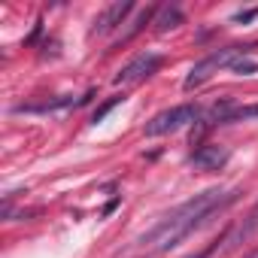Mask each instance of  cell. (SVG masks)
I'll return each mask as SVG.
<instances>
[{
  "instance_id": "11",
  "label": "cell",
  "mask_w": 258,
  "mask_h": 258,
  "mask_svg": "<svg viewBox=\"0 0 258 258\" xmlns=\"http://www.w3.org/2000/svg\"><path fill=\"white\" fill-rule=\"evenodd\" d=\"M231 70H234V73H240V76H249V73H255L258 67H255L252 61H246V58H240V61H237V64H234Z\"/></svg>"
},
{
  "instance_id": "12",
  "label": "cell",
  "mask_w": 258,
  "mask_h": 258,
  "mask_svg": "<svg viewBox=\"0 0 258 258\" xmlns=\"http://www.w3.org/2000/svg\"><path fill=\"white\" fill-rule=\"evenodd\" d=\"M255 16H258V10H246V13H237V16H234V22H252Z\"/></svg>"
},
{
  "instance_id": "8",
  "label": "cell",
  "mask_w": 258,
  "mask_h": 258,
  "mask_svg": "<svg viewBox=\"0 0 258 258\" xmlns=\"http://www.w3.org/2000/svg\"><path fill=\"white\" fill-rule=\"evenodd\" d=\"M255 231H258V204L249 210V216L243 219V225H240L234 234H228V237H225V243H228V246H240V243H246Z\"/></svg>"
},
{
  "instance_id": "9",
  "label": "cell",
  "mask_w": 258,
  "mask_h": 258,
  "mask_svg": "<svg viewBox=\"0 0 258 258\" xmlns=\"http://www.w3.org/2000/svg\"><path fill=\"white\" fill-rule=\"evenodd\" d=\"M155 25H158V31H161V34H164V31H173V28H179V25H182V13H179V7H164V10H158Z\"/></svg>"
},
{
  "instance_id": "3",
  "label": "cell",
  "mask_w": 258,
  "mask_h": 258,
  "mask_svg": "<svg viewBox=\"0 0 258 258\" xmlns=\"http://www.w3.org/2000/svg\"><path fill=\"white\" fill-rule=\"evenodd\" d=\"M195 121H201V106L198 103H179V106H170V109L158 112L155 118H149L146 137H164V134L182 131V127H188Z\"/></svg>"
},
{
  "instance_id": "7",
  "label": "cell",
  "mask_w": 258,
  "mask_h": 258,
  "mask_svg": "<svg viewBox=\"0 0 258 258\" xmlns=\"http://www.w3.org/2000/svg\"><path fill=\"white\" fill-rule=\"evenodd\" d=\"M88 97H91V94L73 100L70 94H61V97H49V100H43V103H22V106H16L13 112H58V109H67V106H79V103H85Z\"/></svg>"
},
{
  "instance_id": "4",
  "label": "cell",
  "mask_w": 258,
  "mask_h": 258,
  "mask_svg": "<svg viewBox=\"0 0 258 258\" xmlns=\"http://www.w3.org/2000/svg\"><path fill=\"white\" fill-rule=\"evenodd\" d=\"M158 67H161V55H158V52H143V55H137L134 61H127V64L112 76V82H115V85H134V82H143V79H149L152 73H158Z\"/></svg>"
},
{
  "instance_id": "6",
  "label": "cell",
  "mask_w": 258,
  "mask_h": 258,
  "mask_svg": "<svg viewBox=\"0 0 258 258\" xmlns=\"http://www.w3.org/2000/svg\"><path fill=\"white\" fill-rule=\"evenodd\" d=\"M228 149L225 146H216V143H210V146H201V149H195L191 152V164L198 167V170H207V173H213V170H222L225 164H228Z\"/></svg>"
},
{
  "instance_id": "5",
  "label": "cell",
  "mask_w": 258,
  "mask_h": 258,
  "mask_svg": "<svg viewBox=\"0 0 258 258\" xmlns=\"http://www.w3.org/2000/svg\"><path fill=\"white\" fill-rule=\"evenodd\" d=\"M134 13V4H112L106 7L97 19H94V28H91V37H103V34H112L127 16Z\"/></svg>"
},
{
  "instance_id": "10",
  "label": "cell",
  "mask_w": 258,
  "mask_h": 258,
  "mask_svg": "<svg viewBox=\"0 0 258 258\" xmlns=\"http://www.w3.org/2000/svg\"><path fill=\"white\" fill-rule=\"evenodd\" d=\"M121 100H124V97H112V100H106L103 106H97V109H94V121H103V118H106V115H109Z\"/></svg>"
},
{
  "instance_id": "1",
  "label": "cell",
  "mask_w": 258,
  "mask_h": 258,
  "mask_svg": "<svg viewBox=\"0 0 258 258\" xmlns=\"http://www.w3.org/2000/svg\"><path fill=\"white\" fill-rule=\"evenodd\" d=\"M243 191L240 188H207L201 195H195L191 201L179 204L173 213H167L149 234L140 237V249L146 252H167L173 246H179L188 234H195L198 228H204L213 216L225 213Z\"/></svg>"
},
{
  "instance_id": "13",
  "label": "cell",
  "mask_w": 258,
  "mask_h": 258,
  "mask_svg": "<svg viewBox=\"0 0 258 258\" xmlns=\"http://www.w3.org/2000/svg\"><path fill=\"white\" fill-rule=\"evenodd\" d=\"M216 246H219V240H216V243H213V246H207V249H204V252H198V255H188V258H207V255H210V252H213V249H216Z\"/></svg>"
},
{
  "instance_id": "2",
  "label": "cell",
  "mask_w": 258,
  "mask_h": 258,
  "mask_svg": "<svg viewBox=\"0 0 258 258\" xmlns=\"http://www.w3.org/2000/svg\"><path fill=\"white\" fill-rule=\"evenodd\" d=\"M252 52V46H225V49H216V52H210L207 58H201L195 67H191V73L185 76V88L191 91V88H198V85H204L213 73H219V70H225V67H234L243 55H249Z\"/></svg>"
}]
</instances>
